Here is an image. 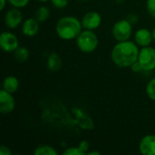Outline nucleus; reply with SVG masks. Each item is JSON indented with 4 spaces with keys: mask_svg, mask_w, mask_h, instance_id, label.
I'll return each instance as SVG.
<instances>
[{
    "mask_svg": "<svg viewBox=\"0 0 155 155\" xmlns=\"http://www.w3.org/2000/svg\"><path fill=\"white\" fill-rule=\"evenodd\" d=\"M39 22L35 17H30L24 20L22 24V34L27 37H33L39 32Z\"/></svg>",
    "mask_w": 155,
    "mask_h": 155,
    "instance_id": "obj_12",
    "label": "nucleus"
},
{
    "mask_svg": "<svg viewBox=\"0 0 155 155\" xmlns=\"http://www.w3.org/2000/svg\"><path fill=\"white\" fill-rule=\"evenodd\" d=\"M63 155H84L78 146L69 147L63 152Z\"/></svg>",
    "mask_w": 155,
    "mask_h": 155,
    "instance_id": "obj_21",
    "label": "nucleus"
},
{
    "mask_svg": "<svg viewBox=\"0 0 155 155\" xmlns=\"http://www.w3.org/2000/svg\"><path fill=\"white\" fill-rule=\"evenodd\" d=\"M77 48L85 54H91L94 52L99 45V39L97 35L93 30L83 29L79 35L75 39Z\"/></svg>",
    "mask_w": 155,
    "mask_h": 155,
    "instance_id": "obj_3",
    "label": "nucleus"
},
{
    "mask_svg": "<svg viewBox=\"0 0 155 155\" xmlns=\"http://www.w3.org/2000/svg\"><path fill=\"white\" fill-rule=\"evenodd\" d=\"M138 61L144 72L155 70V48L149 45L140 49Z\"/></svg>",
    "mask_w": 155,
    "mask_h": 155,
    "instance_id": "obj_5",
    "label": "nucleus"
},
{
    "mask_svg": "<svg viewBox=\"0 0 155 155\" xmlns=\"http://www.w3.org/2000/svg\"><path fill=\"white\" fill-rule=\"evenodd\" d=\"M131 70L134 72V73H142V72H144L143 71V67H142V65H141V64L139 63V61L137 60L135 63H134L132 65H131Z\"/></svg>",
    "mask_w": 155,
    "mask_h": 155,
    "instance_id": "obj_24",
    "label": "nucleus"
},
{
    "mask_svg": "<svg viewBox=\"0 0 155 155\" xmlns=\"http://www.w3.org/2000/svg\"><path fill=\"white\" fill-rule=\"evenodd\" d=\"M12 154V151L10 150L9 147H7L6 145L3 144L0 146V155H11Z\"/></svg>",
    "mask_w": 155,
    "mask_h": 155,
    "instance_id": "obj_26",
    "label": "nucleus"
},
{
    "mask_svg": "<svg viewBox=\"0 0 155 155\" xmlns=\"http://www.w3.org/2000/svg\"><path fill=\"white\" fill-rule=\"evenodd\" d=\"M78 147H79V149L81 150V152L84 153V155L87 154V153L89 152V147H90V145H89V143L87 142V141H82L79 144H78Z\"/></svg>",
    "mask_w": 155,
    "mask_h": 155,
    "instance_id": "obj_23",
    "label": "nucleus"
},
{
    "mask_svg": "<svg viewBox=\"0 0 155 155\" xmlns=\"http://www.w3.org/2000/svg\"><path fill=\"white\" fill-rule=\"evenodd\" d=\"M50 1L53 6L57 9H64L69 4V0H50Z\"/></svg>",
    "mask_w": 155,
    "mask_h": 155,
    "instance_id": "obj_22",
    "label": "nucleus"
},
{
    "mask_svg": "<svg viewBox=\"0 0 155 155\" xmlns=\"http://www.w3.org/2000/svg\"><path fill=\"white\" fill-rule=\"evenodd\" d=\"M102 15L96 11L86 12L81 19L83 28L93 31L100 27V25H102Z\"/></svg>",
    "mask_w": 155,
    "mask_h": 155,
    "instance_id": "obj_8",
    "label": "nucleus"
},
{
    "mask_svg": "<svg viewBox=\"0 0 155 155\" xmlns=\"http://www.w3.org/2000/svg\"><path fill=\"white\" fill-rule=\"evenodd\" d=\"M7 3H8L7 0H1L0 1V9L1 10H4L5 7V5H7Z\"/></svg>",
    "mask_w": 155,
    "mask_h": 155,
    "instance_id": "obj_27",
    "label": "nucleus"
},
{
    "mask_svg": "<svg viewBox=\"0 0 155 155\" xmlns=\"http://www.w3.org/2000/svg\"><path fill=\"white\" fill-rule=\"evenodd\" d=\"M46 67L51 72H57L62 67V59L56 53H51L46 61Z\"/></svg>",
    "mask_w": 155,
    "mask_h": 155,
    "instance_id": "obj_13",
    "label": "nucleus"
},
{
    "mask_svg": "<svg viewBox=\"0 0 155 155\" xmlns=\"http://www.w3.org/2000/svg\"><path fill=\"white\" fill-rule=\"evenodd\" d=\"M18 88H19V81L14 75H8L4 79L3 89L5 90L6 92L14 94L17 92Z\"/></svg>",
    "mask_w": 155,
    "mask_h": 155,
    "instance_id": "obj_14",
    "label": "nucleus"
},
{
    "mask_svg": "<svg viewBox=\"0 0 155 155\" xmlns=\"http://www.w3.org/2000/svg\"><path fill=\"white\" fill-rule=\"evenodd\" d=\"M152 32H153V41L155 42V27L153 28V31H152Z\"/></svg>",
    "mask_w": 155,
    "mask_h": 155,
    "instance_id": "obj_29",
    "label": "nucleus"
},
{
    "mask_svg": "<svg viewBox=\"0 0 155 155\" xmlns=\"http://www.w3.org/2000/svg\"><path fill=\"white\" fill-rule=\"evenodd\" d=\"M83 29L81 20L73 15L61 17L55 25L56 35L60 39L65 41L76 39Z\"/></svg>",
    "mask_w": 155,
    "mask_h": 155,
    "instance_id": "obj_2",
    "label": "nucleus"
},
{
    "mask_svg": "<svg viewBox=\"0 0 155 155\" xmlns=\"http://www.w3.org/2000/svg\"><path fill=\"white\" fill-rule=\"evenodd\" d=\"M29 50L25 46H18L14 52V57L18 63H25L29 58Z\"/></svg>",
    "mask_w": 155,
    "mask_h": 155,
    "instance_id": "obj_17",
    "label": "nucleus"
},
{
    "mask_svg": "<svg viewBox=\"0 0 155 155\" xmlns=\"http://www.w3.org/2000/svg\"><path fill=\"white\" fill-rule=\"evenodd\" d=\"M24 22V15L20 8L12 7L8 9L4 16V23L8 29H16L22 25Z\"/></svg>",
    "mask_w": 155,
    "mask_h": 155,
    "instance_id": "obj_6",
    "label": "nucleus"
},
{
    "mask_svg": "<svg viewBox=\"0 0 155 155\" xmlns=\"http://www.w3.org/2000/svg\"><path fill=\"white\" fill-rule=\"evenodd\" d=\"M7 1L12 6L17 7L20 9L25 7L30 3V0H7Z\"/></svg>",
    "mask_w": 155,
    "mask_h": 155,
    "instance_id": "obj_19",
    "label": "nucleus"
},
{
    "mask_svg": "<svg viewBox=\"0 0 155 155\" xmlns=\"http://www.w3.org/2000/svg\"><path fill=\"white\" fill-rule=\"evenodd\" d=\"M50 8L46 5H41L39 6L35 12V18L39 22V23H43L45 22L49 17H50Z\"/></svg>",
    "mask_w": 155,
    "mask_h": 155,
    "instance_id": "obj_15",
    "label": "nucleus"
},
{
    "mask_svg": "<svg viewBox=\"0 0 155 155\" xmlns=\"http://www.w3.org/2000/svg\"><path fill=\"white\" fill-rule=\"evenodd\" d=\"M87 154L88 155H100L101 153H100L99 152H96V151H90V152H88V153H87Z\"/></svg>",
    "mask_w": 155,
    "mask_h": 155,
    "instance_id": "obj_28",
    "label": "nucleus"
},
{
    "mask_svg": "<svg viewBox=\"0 0 155 155\" xmlns=\"http://www.w3.org/2000/svg\"><path fill=\"white\" fill-rule=\"evenodd\" d=\"M15 107V101L13 94L2 89L0 91V112L2 114H11Z\"/></svg>",
    "mask_w": 155,
    "mask_h": 155,
    "instance_id": "obj_9",
    "label": "nucleus"
},
{
    "mask_svg": "<svg viewBox=\"0 0 155 155\" xmlns=\"http://www.w3.org/2000/svg\"><path fill=\"white\" fill-rule=\"evenodd\" d=\"M39 2H42V3H45V2H47V1H50V0H37Z\"/></svg>",
    "mask_w": 155,
    "mask_h": 155,
    "instance_id": "obj_31",
    "label": "nucleus"
},
{
    "mask_svg": "<svg viewBox=\"0 0 155 155\" xmlns=\"http://www.w3.org/2000/svg\"><path fill=\"white\" fill-rule=\"evenodd\" d=\"M19 46L17 36L10 32L4 31L0 35V48L5 53H14Z\"/></svg>",
    "mask_w": 155,
    "mask_h": 155,
    "instance_id": "obj_7",
    "label": "nucleus"
},
{
    "mask_svg": "<svg viewBox=\"0 0 155 155\" xmlns=\"http://www.w3.org/2000/svg\"><path fill=\"white\" fill-rule=\"evenodd\" d=\"M146 94L152 101L155 102V77H153L147 84L145 89Z\"/></svg>",
    "mask_w": 155,
    "mask_h": 155,
    "instance_id": "obj_18",
    "label": "nucleus"
},
{
    "mask_svg": "<svg viewBox=\"0 0 155 155\" xmlns=\"http://www.w3.org/2000/svg\"><path fill=\"white\" fill-rule=\"evenodd\" d=\"M134 42L141 48L151 45L153 41V32L147 28L137 29L134 33Z\"/></svg>",
    "mask_w": 155,
    "mask_h": 155,
    "instance_id": "obj_10",
    "label": "nucleus"
},
{
    "mask_svg": "<svg viewBox=\"0 0 155 155\" xmlns=\"http://www.w3.org/2000/svg\"><path fill=\"white\" fill-rule=\"evenodd\" d=\"M140 48L131 40L117 42L111 51V59L119 68H130L138 60Z\"/></svg>",
    "mask_w": 155,
    "mask_h": 155,
    "instance_id": "obj_1",
    "label": "nucleus"
},
{
    "mask_svg": "<svg viewBox=\"0 0 155 155\" xmlns=\"http://www.w3.org/2000/svg\"><path fill=\"white\" fill-rule=\"evenodd\" d=\"M133 32V25L127 19H121L115 22L112 28V35L116 42L130 40Z\"/></svg>",
    "mask_w": 155,
    "mask_h": 155,
    "instance_id": "obj_4",
    "label": "nucleus"
},
{
    "mask_svg": "<svg viewBox=\"0 0 155 155\" xmlns=\"http://www.w3.org/2000/svg\"><path fill=\"white\" fill-rule=\"evenodd\" d=\"M79 1H81V2H86V1H88V0H79Z\"/></svg>",
    "mask_w": 155,
    "mask_h": 155,
    "instance_id": "obj_32",
    "label": "nucleus"
},
{
    "mask_svg": "<svg viewBox=\"0 0 155 155\" xmlns=\"http://www.w3.org/2000/svg\"><path fill=\"white\" fill-rule=\"evenodd\" d=\"M133 25L137 24V22L139 21V16L136 15V14H129L127 15V18H126Z\"/></svg>",
    "mask_w": 155,
    "mask_h": 155,
    "instance_id": "obj_25",
    "label": "nucleus"
},
{
    "mask_svg": "<svg viewBox=\"0 0 155 155\" xmlns=\"http://www.w3.org/2000/svg\"><path fill=\"white\" fill-rule=\"evenodd\" d=\"M146 10L148 15L155 19V0L146 1Z\"/></svg>",
    "mask_w": 155,
    "mask_h": 155,
    "instance_id": "obj_20",
    "label": "nucleus"
},
{
    "mask_svg": "<svg viewBox=\"0 0 155 155\" xmlns=\"http://www.w3.org/2000/svg\"><path fill=\"white\" fill-rule=\"evenodd\" d=\"M115 1H116V2H117L118 4H122V3H124V2L125 0H115Z\"/></svg>",
    "mask_w": 155,
    "mask_h": 155,
    "instance_id": "obj_30",
    "label": "nucleus"
},
{
    "mask_svg": "<svg viewBox=\"0 0 155 155\" xmlns=\"http://www.w3.org/2000/svg\"><path fill=\"white\" fill-rule=\"evenodd\" d=\"M139 151L143 155H155V135L143 136L139 143Z\"/></svg>",
    "mask_w": 155,
    "mask_h": 155,
    "instance_id": "obj_11",
    "label": "nucleus"
},
{
    "mask_svg": "<svg viewBox=\"0 0 155 155\" xmlns=\"http://www.w3.org/2000/svg\"><path fill=\"white\" fill-rule=\"evenodd\" d=\"M35 155H57L58 152L56 149L51 145L48 144H41L37 146L35 151H34Z\"/></svg>",
    "mask_w": 155,
    "mask_h": 155,
    "instance_id": "obj_16",
    "label": "nucleus"
}]
</instances>
